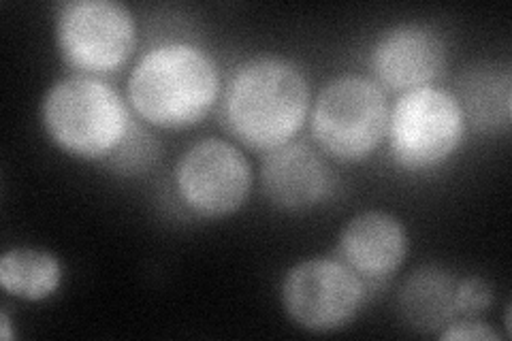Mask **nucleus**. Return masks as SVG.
I'll return each instance as SVG.
<instances>
[{
  "label": "nucleus",
  "mask_w": 512,
  "mask_h": 341,
  "mask_svg": "<svg viewBox=\"0 0 512 341\" xmlns=\"http://www.w3.org/2000/svg\"><path fill=\"white\" fill-rule=\"evenodd\" d=\"M448 47L436 28L404 22L387 28L367 54L370 77L384 92L434 86L446 69Z\"/></svg>",
  "instance_id": "9"
},
{
  "label": "nucleus",
  "mask_w": 512,
  "mask_h": 341,
  "mask_svg": "<svg viewBox=\"0 0 512 341\" xmlns=\"http://www.w3.org/2000/svg\"><path fill=\"white\" fill-rule=\"evenodd\" d=\"M466 133L468 122L457 96L425 86L397 96L384 141L395 167L414 175L444 167L459 152Z\"/></svg>",
  "instance_id": "5"
},
{
  "label": "nucleus",
  "mask_w": 512,
  "mask_h": 341,
  "mask_svg": "<svg viewBox=\"0 0 512 341\" xmlns=\"http://www.w3.org/2000/svg\"><path fill=\"white\" fill-rule=\"evenodd\" d=\"M389 99L372 77L346 73L320 88L310 109V135L327 158L357 165L387 139Z\"/></svg>",
  "instance_id": "4"
},
{
  "label": "nucleus",
  "mask_w": 512,
  "mask_h": 341,
  "mask_svg": "<svg viewBox=\"0 0 512 341\" xmlns=\"http://www.w3.org/2000/svg\"><path fill=\"white\" fill-rule=\"evenodd\" d=\"M39 118L58 150L86 162H107L135 126L128 101L114 86L73 73L45 90Z\"/></svg>",
  "instance_id": "3"
},
{
  "label": "nucleus",
  "mask_w": 512,
  "mask_h": 341,
  "mask_svg": "<svg viewBox=\"0 0 512 341\" xmlns=\"http://www.w3.org/2000/svg\"><path fill=\"white\" fill-rule=\"evenodd\" d=\"M173 188L192 216L220 220L237 214L254 188V171L237 143L220 137L195 141L178 158Z\"/></svg>",
  "instance_id": "7"
},
{
  "label": "nucleus",
  "mask_w": 512,
  "mask_h": 341,
  "mask_svg": "<svg viewBox=\"0 0 512 341\" xmlns=\"http://www.w3.org/2000/svg\"><path fill=\"white\" fill-rule=\"evenodd\" d=\"M408 231L397 216L367 209L352 216L338 239V258L363 282H384L404 265Z\"/></svg>",
  "instance_id": "11"
},
{
  "label": "nucleus",
  "mask_w": 512,
  "mask_h": 341,
  "mask_svg": "<svg viewBox=\"0 0 512 341\" xmlns=\"http://www.w3.org/2000/svg\"><path fill=\"white\" fill-rule=\"evenodd\" d=\"M54 39L73 75L103 79L133 58L137 22L118 0H69L58 7Z\"/></svg>",
  "instance_id": "6"
},
{
  "label": "nucleus",
  "mask_w": 512,
  "mask_h": 341,
  "mask_svg": "<svg viewBox=\"0 0 512 341\" xmlns=\"http://www.w3.org/2000/svg\"><path fill=\"white\" fill-rule=\"evenodd\" d=\"M367 297L365 282L340 258H308L284 273L282 310L308 333H335L357 318Z\"/></svg>",
  "instance_id": "8"
},
{
  "label": "nucleus",
  "mask_w": 512,
  "mask_h": 341,
  "mask_svg": "<svg viewBox=\"0 0 512 341\" xmlns=\"http://www.w3.org/2000/svg\"><path fill=\"white\" fill-rule=\"evenodd\" d=\"M312 90L293 60L256 56L239 64L222 90L220 120L227 133L252 152H274L306 126Z\"/></svg>",
  "instance_id": "1"
},
{
  "label": "nucleus",
  "mask_w": 512,
  "mask_h": 341,
  "mask_svg": "<svg viewBox=\"0 0 512 341\" xmlns=\"http://www.w3.org/2000/svg\"><path fill=\"white\" fill-rule=\"evenodd\" d=\"M442 341H498L502 335L478 318H457L438 333Z\"/></svg>",
  "instance_id": "17"
},
{
  "label": "nucleus",
  "mask_w": 512,
  "mask_h": 341,
  "mask_svg": "<svg viewBox=\"0 0 512 341\" xmlns=\"http://www.w3.org/2000/svg\"><path fill=\"white\" fill-rule=\"evenodd\" d=\"M0 337H3L5 341H11L13 339V333H11V320H9V314L3 310V314H0Z\"/></svg>",
  "instance_id": "18"
},
{
  "label": "nucleus",
  "mask_w": 512,
  "mask_h": 341,
  "mask_svg": "<svg viewBox=\"0 0 512 341\" xmlns=\"http://www.w3.org/2000/svg\"><path fill=\"white\" fill-rule=\"evenodd\" d=\"M259 186L271 207L284 214H306L331 197L335 175L316 145L295 139L263 154Z\"/></svg>",
  "instance_id": "10"
},
{
  "label": "nucleus",
  "mask_w": 512,
  "mask_h": 341,
  "mask_svg": "<svg viewBox=\"0 0 512 341\" xmlns=\"http://www.w3.org/2000/svg\"><path fill=\"white\" fill-rule=\"evenodd\" d=\"M158 156V141L152 139L141 126H133L131 135L120 145V150L111 156L105 165L118 173H139L146 171Z\"/></svg>",
  "instance_id": "15"
},
{
  "label": "nucleus",
  "mask_w": 512,
  "mask_h": 341,
  "mask_svg": "<svg viewBox=\"0 0 512 341\" xmlns=\"http://www.w3.org/2000/svg\"><path fill=\"white\" fill-rule=\"evenodd\" d=\"M455 96L468 126H474L485 135L510 131L512 73L508 64H476L459 77Z\"/></svg>",
  "instance_id": "12"
},
{
  "label": "nucleus",
  "mask_w": 512,
  "mask_h": 341,
  "mask_svg": "<svg viewBox=\"0 0 512 341\" xmlns=\"http://www.w3.org/2000/svg\"><path fill=\"white\" fill-rule=\"evenodd\" d=\"M459 278L444 267L425 265L416 269L399 290V316L412 331L438 335L457 320Z\"/></svg>",
  "instance_id": "13"
},
{
  "label": "nucleus",
  "mask_w": 512,
  "mask_h": 341,
  "mask_svg": "<svg viewBox=\"0 0 512 341\" xmlns=\"http://www.w3.org/2000/svg\"><path fill=\"white\" fill-rule=\"evenodd\" d=\"M493 303V290L491 286L478 278V275H470V278L459 280L457 286V318H478L485 314Z\"/></svg>",
  "instance_id": "16"
},
{
  "label": "nucleus",
  "mask_w": 512,
  "mask_h": 341,
  "mask_svg": "<svg viewBox=\"0 0 512 341\" xmlns=\"http://www.w3.org/2000/svg\"><path fill=\"white\" fill-rule=\"evenodd\" d=\"M222 94L214 56L188 41L158 43L143 54L126 81V101L139 120L160 131L201 124Z\"/></svg>",
  "instance_id": "2"
},
{
  "label": "nucleus",
  "mask_w": 512,
  "mask_h": 341,
  "mask_svg": "<svg viewBox=\"0 0 512 341\" xmlns=\"http://www.w3.org/2000/svg\"><path fill=\"white\" fill-rule=\"evenodd\" d=\"M62 284L60 258L41 248H9L0 256V288L28 303L54 297Z\"/></svg>",
  "instance_id": "14"
}]
</instances>
